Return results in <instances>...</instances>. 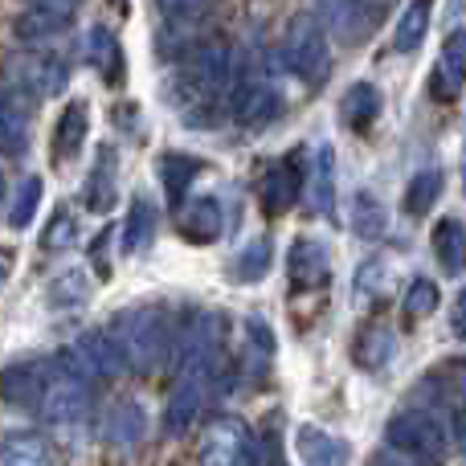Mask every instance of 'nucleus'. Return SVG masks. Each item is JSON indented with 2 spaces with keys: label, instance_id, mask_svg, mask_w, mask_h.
<instances>
[{
  "label": "nucleus",
  "instance_id": "nucleus-1",
  "mask_svg": "<svg viewBox=\"0 0 466 466\" xmlns=\"http://www.w3.org/2000/svg\"><path fill=\"white\" fill-rule=\"evenodd\" d=\"M115 331L123 339L131 372H160L172 360L177 331H172L168 311H160V307H131L127 315L115 319Z\"/></svg>",
  "mask_w": 466,
  "mask_h": 466
},
{
  "label": "nucleus",
  "instance_id": "nucleus-2",
  "mask_svg": "<svg viewBox=\"0 0 466 466\" xmlns=\"http://www.w3.org/2000/svg\"><path fill=\"white\" fill-rule=\"evenodd\" d=\"M279 62L287 66V74H295L307 86H319L331 74V46H328V25L319 21V13H299L287 25V37L279 46Z\"/></svg>",
  "mask_w": 466,
  "mask_h": 466
},
{
  "label": "nucleus",
  "instance_id": "nucleus-3",
  "mask_svg": "<svg viewBox=\"0 0 466 466\" xmlns=\"http://www.w3.org/2000/svg\"><path fill=\"white\" fill-rule=\"evenodd\" d=\"M233 82V54L221 41H209L201 46L193 57H188L185 74H180V90L188 98V111H205V106L218 103V95H229Z\"/></svg>",
  "mask_w": 466,
  "mask_h": 466
},
{
  "label": "nucleus",
  "instance_id": "nucleus-4",
  "mask_svg": "<svg viewBox=\"0 0 466 466\" xmlns=\"http://www.w3.org/2000/svg\"><path fill=\"white\" fill-rule=\"evenodd\" d=\"M229 106H233V119L246 123V127H262V123H270L274 115L282 111V98L279 90L270 86V78H266V70L249 57L246 70L233 74L229 82Z\"/></svg>",
  "mask_w": 466,
  "mask_h": 466
},
{
  "label": "nucleus",
  "instance_id": "nucleus-5",
  "mask_svg": "<svg viewBox=\"0 0 466 466\" xmlns=\"http://www.w3.org/2000/svg\"><path fill=\"white\" fill-rule=\"evenodd\" d=\"M90 413V385L78 369L62 356V369L49 372V385L46 397H41V418L49 426H74Z\"/></svg>",
  "mask_w": 466,
  "mask_h": 466
},
{
  "label": "nucleus",
  "instance_id": "nucleus-6",
  "mask_svg": "<svg viewBox=\"0 0 466 466\" xmlns=\"http://www.w3.org/2000/svg\"><path fill=\"white\" fill-rule=\"evenodd\" d=\"M385 442L401 451L405 459H442L446 454V430L430 410H405L389 421Z\"/></svg>",
  "mask_w": 466,
  "mask_h": 466
},
{
  "label": "nucleus",
  "instance_id": "nucleus-7",
  "mask_svg": "<svg viewBox=\"0 0 466 466\" xmlns=\"http://www.w3.org/2000/svg\"><path fill=\"white\" fill-rule=\"evenodd\" d=\"M218 364H205V360H180V377H177V389L168 397V410H164V434L168 438H180L188 434V426L197 421L205 405V389H209V377Z\"/></svg>",
  "mask_w": 466,
  "mask_h": 466
},
{
  "label": "nucleus",
  "instance_id": "nucleus-8",
  "mask_svg": "<svg viewBox=\"0 0 466 466\" xmlns=\"http://www.w3.org/2000/svg\"><path fill=\"white\" fill-rule=\"evenodd\" d=\"M380 8H385V0H315V13L328 25V33L348 46H360L377 33L380 16H385Z\"/></svg>",
  "mask_w": 466,
  "mask_h": 466
},
{
  "label": "nucleus",
  "instance_id": "nucleus-9",
  "mask_svg": "<svg viewBox=\"0 0 466 466\" xmlns=\"http://www.w3.org/2000/svg\"><path fill=\"white\" fill-rule=\"evenodd\" d=\"M66 360H70L82 377H119V372L131 369L119 331H86V336H78V344L66 352Z\"/></svg>",
  "mask_w": 466,
  "mask_h": 466
},
{
  "label": "nucleus",
  "instance_id": "nucleus-10",
  "mask_svg": "<svg viewBox=\"0 0 466 466\" xmlns=\"http://www.w3.org/2000/svg\"><path fill=\"white\" fill-rule=\"evenodd\" d=\"M303 188H307L303 156L290 152V156H282V160L270 164V172H266L262 185H258V197H262L266 213H287V209H295V201L303 197Z\"/></svg>",
  "mask_w": 466,
  "mask_h": 466
},
{
  "label": "nucleus",
  "instance_id": "nucleus-11",
  "mask_svg": "<svg viewBox=\"0 0 466 466\" xmlns=\"http://www.w3.org/2000/svg\"><path fill=\"white\" fill-rule=\"evenodd\" d=\"M49 372H54V364H46V360L8 364L5 380H0V393H5V401L13 405V410H41V397H46Z\"/></svg>",
  "mask_w": 466,
  "mask_h": 466
},
{
  "label": "nucleus",
  "instance_id": "nucleus-12",
  "mask_svg": "<svg viewBox=\"0 0 466 466\" xmlns=\"http://www.w3.org/2000/svg\"><path fill=\"white\" fill-rule=\"evenodd\" d=\"M287 274L303 290L323 287L331 279V249L319 238H295L287 249Z\"/></svg>",
  "mask_w": 466,
  "mask_h": 466
},
{
  "label": "nucleus",
  "instance_id": "nucleus-13",
  "mask_svg": "<svg viewBox=\"0 0 466 466\" xmlns=\"http://www.w3.org/2000/svg\"><path fill=\"white\" fill-rule=\"evenodd\" d=\"M413 397H418L421 405H451V410L466 405V360H442V364H434V369H430L426 377L418 380Z\"/></svg>",
  "mask_w": 466,
  "mask_h": 466
},
{
  "label": "nucleus",
  "instance_id": "nucleus-14",
  "mask_svg": "<svg viewBox=\"0 0 466 466\" xmlns=\"http://www.w3.org/2000/svg\"><path fill=\"white\" fill-rule=\"evenodd\" d=\"M221 229H226V205H221L218 193L193 197V201L180 205V233H185L193 246H209V241H218Z\"/></svg>",
  "mask_w": 466,
  "mask_h": 466
},
{
  "label": "nucleus",
  "instance_id": "nucleus-15",
  "mask_svg": "<svg viewBox=\"0 0 466 466\" xmlns=\"http://www.w3.org/2000/svg\"><path fill=\"white\" fill-rule=\"evenodd\" d=\"M249 446H254V430L238 418H221V421H213L201 459L205 462H249Z\"/></svg>",
  "mask_w": 466,
  "mask_h": 466
},
{
  "label": "nucleus",
  "instance_id": "nucleus-16",
  "mask_svg": "<svg viewBox=\"0 0 466 466\" xmlns=\"http://www.w3.org/2000/svg\"><path fill=\"white\" fill-rule=\"evenodd\" d=\"M307 201L315 213L336 218V147L331 144L315 147V160L307 168Z\"/></svg>",
  "mask_w": 466,
  "mask_h": 466
},
{
  "label": "nucleus",
  "instance_id": "nucleus-17",
  "mask_svg": "<svg viewBox=\"0 0 466 466\" xmlns=\"http://www.w3.org/2000/svg\"><path fill=\"white\" fill-rule=\"evenodd\" d=\"M86 131H90V103L86 98H70L54 127V160L70 164L82 152V144H86Z\"/></svg>",
  "mask_w": 466,
  "mask_h": 466
},
{
  "label": "nucleus",
  "instance_id": "nucleus-18",
  "mask_svg": "<svg viewBox=\"0 0 466 466\" xmlns=\"http://www.w3.org/2000/svg\"><path fill=\"white\" fill-rule=\"evenodd\" d=\"M21 86H29L33 95H62L66 82H70V70H66L62 57L54 54H25L21 57Z\"/></svg>",
  "mask_w": 466,
  "mask_h": 466
},
{
  "label": "nucleus",
  "instance_id": "nucleus-19",
  "mask_svg": "<svg viewBox=\"0 0 466 466\" xmlns=\"http://www.w3.org/2000/svg\"><path fill=\"white\" fill-rule=\"evenodd\" d=\"M156 226H160V213H156V201L147 193H136L131 197V209H127V221H123V254L136 258L152 246L156 238Z\"/></svg>",
  "mask_w": 466,
  "mask_h": 466
},
{
  "label": "nucleus",
  "instance_id": "nucleus-20",
  "mask_svg": "<svg viewBox=\"0 0 466 466\" xmlns=\"http://www.w3.org/2000/svg\"><path fill=\"white\" fill-rule=\"evenodd\" d=\"M380 111H385V98H380V90L372 82H352L344 90V98H339V119L352 131H369L380 119Z\"/></svg>",
  "mask_w": 466,
  "mask_h": 466
},
{
  "label": "nucleus",
  "instance_id": "nucleus-21",
  "mask_svg": "<svg viewBox=\"0 0 466 466\" xmlns=\"http://www.w3.org/2000/svg\"><path fill=\"white\" fill-rule=\"evenodd\" d=\"M103 434H106V442H115V446H136V442H144V434H147V413H144V405L131 401V397L115 401L111 410H106Z\"/></svg>",
  "mask_w": 466,
  "mask_h": 466
},
{
  "label": "nucleus",
  "instance_id": "nucleus-22",
  "mask_svg": "<svg viewBox=\"0 0 466 466\" xmlns=\"http://www.w3.org/2000/svg\"><path fill=\"white\" fill-rule=\"evenodd\" d=\"M115 197H119V188H115V147H98L95 168L82 185V201H86L90 213H106L115 205Z\"/></svg>",
  "mask_w": 466,
  "mask_h": 466
},
{
  "label": "nucleus",
  "instance_id": "nucleus-23",
  "mask_svg": "<svg viewBox=\"0 0 466 466\" xmlns=\"http://www.w3.org/2000/svg\"><path fill=\"white\" fill-rule=\"evenodd\" d=\"M393 356H397V336H393L389 323H369V328L356 336V344H352V360L360 364V369H369V372L385 369Z\"/></svg>",
  "mask_w": 466,
  "mask_h": 466
},
{
  "label": "nucleus",
  "instance_id": "nucleus-24",
  "mask_svg": "<svg viewBox=\"0 0 466 466\" xmlns=\"http://www.w3.org/2000/svg\"><path fill=\"white\" fill-rule=\"evenodd\" d=\"M348 226H352L356 238L377 241V238H385V229H389V209L380 205V197L360 188V193H352V201H348Z\"/></svg>",
  "mask_w": 466,
  "mask_h": 466
},
{
  "label": "nucleus",
  "instance_id": "nucleus-25",
  "mask_svg": "<svg viewBox=\"0 0 466 466\" xmlns=\"http://www.w3.org/2000/svg\"><path fill=\"white\" fill-rule=\"evenodd\" d=\"M299 459L315 462V466H331V462H348L352 451H348L344 438L328 434L319 426H299Z\"/></svg>",
  "mask_w": 466,
  "mask_h": 466
},
{
  "label": "nucleus",
  "instance_id": "nucleus-26",
  "mask_svg": "<svg viewBox=\"0 0 466 466\" xmlns=\"http://www.w3.org/2000/svg\"><path fill=\"white\" fill-rule=\"evenodd\" d=\"M29 147V123H25V106L21 98L8 86H0V152L5 156H21Z\"/></svg>",
  "mask_w": 466,
  "mask_h": 466
},
{
  "label": "nucleus",
  "instance_id": "nucleus-27",
  "mask_svg": "<svg viewBox=\"0 0 466 466\" xmlns=\"http://www.w3.org/2000/svg\"><path fill=\"white\" fill-rule=\"evenodd\" d=\"M205 172V160H197V156H185V152H168L160 160V180H164V193H168V201L185 205V193L193 188V180Z\"/></svg>",
  "mask_w": 466,
  "mask_h": 466
},
{
  "label": "nucleus",
  "instance_id": "nucleus-28",
  "mask_svg": "<svg viewBox=\"0 0 466 466\" xmlns=\"http://www.w3.org/2000/svg\"><path fill=\"white\" fill-rule=\"evenodd\" d=\"M430 21H434V0H410L405 13H401V21H397V29H393L397 54H413V49H421V41H426V33H430Z\"/></svg>",
  "mask_w": 466,
  "mask_h": 466
},
{
  "label": "nucleus",
  "instance_id": "nucleus-29",
  "mask_svg": "<svg viewBox=\"0 0 466 466\" xmlns=\"http://www.w3.org/2000/svg\"><path fill=\"white\" fill-rule=\"evenodd\" d=\"M430 241H434V254L438 262H442V270L459 274L466 270V221L462 218H442L430 233Z\"/></svg>",
  "mask_w": 466,
  "mask_h": 466
},
{
  "label": "nucleus",
  "instance_id": "nucleus-30",
  "mask_svg": "<svg viewBox=\"0 0 466 466\" xmlns=\"http://www.w3.org/2000/svg\"><path fill=\"white\" fill-rule=\"evenodd\" d=\"M274 266V246L270 238H254L229 258V279L233 282H262Z\"/></svg>",
  "mask_w": 466,
  "mask_h": 466
},
{
  "label": "nucleus",
  "instance_id": "nucleus-31",
  "mask_svg": "<svg viewBox=\"0 0 466 466\" xmlns=\"http://www.w3.org/2000/svg\"><path fill=\"white\" fill-rule=\"evenodd\" d=\"M446 188V177L438 168H421L418 177L410 180V188H405V213L410 218H421V213H430L438 205V197H442Z\"/></svg>",
  "mask_w": 466,
  "mask_h": 466
},
{
  "label": "nucleus",
  "instance_id": "nucleus-32",
  "mask_svg": "<svg viewBox=\"0 0 466 466\" xmlns=\"http://www.w3.org/2000/svg\"><path fill=\"white\" fill-rule=\"evenodd\" d=\"M86 66L98 74H119L123 57H119V41H115V33L106 29V25H95V29L86 33Z\"/></svg>",
  "mask_w": 466,
  "mask_h": 466
},
{
  "label": "nucleus",
  "instance_id": "nucleus-33",
  "mask_svg": "<svg viewBox=\"0 0 466 466\" xmlns=\"http://www.w3.org/2000/svg\"><path fill=\"white\" fill-rule=\"evenodd\" d=\"M0 459H5L8 466H29V462H49L54 459V451L46 446V438L37 434H8L5 446H0Z\"/></svg>",
  "mask_w": 466,
  "mask_h": 466
},
{
  "label": "nucleus",
  "instance_id": "nucleus-34",
  "mask_svg": "<svg viewBox=\"0 0 466 466\" xmlns=\"http://www.w3.org/2000/svg\"><path fill=\"white\" fill-rule=\"evenodd\" d=\"M41 177H25L21 185H16V197H13V209H8V226L13 229H29L33 218H37L41 209Z\"/></svg>",
  "mask_w": 466,
  "mask_h": 466
},
{
  "label": "nucleus",
  "instance_id": "nucleus-35",
  "mask_svg": "<svg viewBox=\"0 0 466 466\" xmlns=\"http://www.w3.org/2000/svg\"><path fill=\"white\" fill-rule=\"evenodd\" d=\"M90 299V279L82 270H66V274H57L54 282H49V303L54 307H82Z\"/></svg>",
  "mask_w": 466,
  "mask_h": 466
},
{
  "label": "nucleus",
  "instance_id": "nucleus-36",
  "mask_svg": "<svg viewBox=\"0 0 466 466\" xmlns=\"http://www.w3.org/2000/svg\"><path fill=\"white\" fill-rule=\"evenodd\" d=\"M462 86H466V70H462V66L438 57L434 74H430V95H434L438 103H454V98L462 95Z\"/></svg>",
  "mask_w": 466,
  "mask_h": 466
},
{
  "label": "nucleus",
  "instance_id": "nucleus-37",
  "mask_svg": "<svg viewBox=\"0 0 466 466\" xmlns=\"http://www.w3.org/2000/svg\"><path fill=\"white\" fill-rule=\"evenodd\" d=\"M66 25H70V13H54V8L37 5V13H29L25 21H16V33H21L25 41H41V37H49V33H62Z\"/></svg>",
  "mask_w": 466,
  "mask_h": 466
},
{
  "label": "nucleus",
  "instance_id": "nucleus-38",
  "mask_svg": "<svg viewBox=\"0 0 466 466\" xmlns=\"http://www.w3.org/2000/svg\"><path fill=\"white\" fill-rule=\"evenodd\" d=\"M442 307V290H438L434 279H413L410 290H405V311L410 315H434Z\"/></svg>",
  "mask_w": 466,
  "mask_h": 466
},
{
  "label": "nucleus",
  "instance_id": "nucleus-39",
  "mask_svg": "<svg viewBox=\"0 0 466 466\" xmlns=\"http://www.w3.org/2000/svg\"><path fill=\"white\" fill-rule=\"evenodd\" d=\"M41 241H46V249H66V246H70V241H74V218H70V213H66V209L57 213V218L46 226V238H41Z\"/></svg>",
  "mask_w": 466,
  "mask_h": 466
},
{
  "label": "nucleus",
  "instance_id": "nucleus-40",
  "mask_svg": "<svg viewBox=\"0 0 466 466\" xmlns=\"http://www.w3.org/2000/svg\"><path fill=\"white\" fill-rule=\"evenodd\" d=\"M156 5H160V13L168 16V21H193L205 8V0H156Z\"/></svg>",
  "mask_w": 466,
  "mask_h": 466
},
{
  "label": "nucleus",
  "instance_id": "nucleus-41",
  "mask_svg": "<svg viewBox=\"0 0 466 466\" xmlns=\"http://www.w3.org/2000/svg\"><path fill=\"white\" fill-rule=\"evenodd\" d=\"M442 57H446V62H454V66H462V70H466V25H459V29H454L451 37H446Z\"/></svg>",
  "mask_w": 466,
  "mask_h": 466
},
{
  "label": "nucleus",
  "instance_id": "nucleus-42",
  "mask_svg": "<svg viewBox=\"0 0 466 466\" xmlns=\"http://www.w3.org/2000/svg\"><path fill=\"white\" fill-rule=\"evenodd\" d=\"M451 331L459 339H466V287L454 295V307H451Z\"/></svg>",
  "mask_w": 466,
  "mask_h": 466
},
{
  "label": "nucleus",
  "instance_id": "nucleus-43",
  "mask_svg": "<svg viewBox=\"0 0 466 466\" xmlns=\"http://www.w3.org/2000/svg\"><path fill=\"white\" fill-rule=\"evenodd\" d=\"M451 438H454V446L466 454V405H459L454 410V418H451Z\"/></svg>",
  "mask_w": 466,
  "mask_h": 466
},
{
  "label": "nucleus",
  "instance_id": "nucleus-44",
  "mask_svg": "<svg viewBox=\"0 0 466 466\" xmlns=\"http://www.w3.org/2000/svg\"><path fill=\"white\" fill-rule=\"evenodd\" d=\"M33 5H41V8H54V13H74V8H78L82 0H33Z\"/></svg>",
  "mask_w": 466,
  "mask_h": 466
},
{
  "label": "nucleus",
  "instance_id": "nucleus-45",
  "mask_svg": "<svg viewBox=\"0 0 466 466\" xmlns=\"http://www.w3.org/2000/svg\"><path fill=\"white\" fill-rule=\"evenodd\" d=\"M451 8H454V13H462V8H466V0H451Z\"/></svg>",
  "mask_w": 466,
  "mask_h": 466
},
{
  "label": "nucleus",
  "instance_id": "nucleus-46",
  "mask_svg": "<svg viewBox=\"0 0 466 466\" xmlns=\"http://www.w3.org/2000/svg\"><path fill=\"white\" fill-rule=\"evenodd\" d=\"M462 188H466V164H462Z\"/></svg>",
  "mask_w": 466,
  "mask_h": 466
},
{
  "label": "nucleus",
  "instance_id": "nucleus-47",
  "mask_svg": "<svg viewBox=\"0 0 466 466\" xmlns=\"http://www.w3.org/2000/svg\"><path fill=\"white\" fill-rule=\"evenodd\" d=\"M0 193H5V177H0Z\"/></svg>",
  "mask_w": 466,
  "mask_h": 466
},
{
  "label": "nucleus",
  "instance_id": "nucleus-48",
  "mask_svg": "<svg viewBox=\"0 0 466 466\" xmlns=\"http://www.w3.org/2000/svg\"><path fill=\"white\" fill-rule=\"evenodd\" d=\"M0 282H5V266H0Z\"/></svg>",
  "mask_w": 466,
  "mask_h": 466
}]
</instances>
